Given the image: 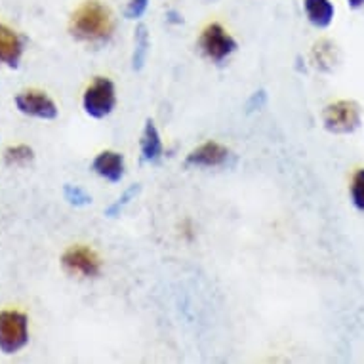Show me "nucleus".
I'll return each mask as SVG.
<instances>
[{
    "label": "nucleus",
    "instance_id": "1",
    "mask_svg": "<svg viewBox=\"0 0 364 364\" xmlns=\"http://www.w3.org/2000/svg\"><path fill=\"white\" fill-rule=\"evenodd\" d=\"M71 35L77 41L90 44H103L111 41L114 33V18L107 6L97 0H88L73 12Z\"/></svg>",
    "mask_w": 364,
    "mask_h": 364
},
{
    "label": "nucleus",
    "instance_id": "2",
    "mask_svg": "<svg viewBox=\"0 0 364 364\" xmlns=\"http://www.w3.org/2000/svg\"><path fill=\"white\" fill-rule=\"evenodd\" d=\"M82 107L92 119L102 120L117 107V88L107 77H96L82 96Z\"/></svg>",
    "mask_w": 364,
    "mask_h": 364
},
{
    "label": "nucleus",
    "instance_id": "3",
    "mask_svg": "<svg viewBox=\"0 0 364 364\" xmlns=\"http://www.w3.org/2000/svg\"><path fill=\"white\" fill-rule=\"evenodd\" d=\"M29 341V318L19 311L0 313V351L14 355L21 351Z\"/></svg>",
    "mask_w": 364,
    "mask_h": 364
},
{
    "label": "nucleus",
    "instance_id": "4",
    "mask_svg": "<svg viewBox=\"0 0 364 364\" xmlns=\"http://www.w3.org/2000/svg\"><path fill=\"white\" fill-rule=\"evenodd\" d=\"M198 48L204 54V58H208L210 61H215V63H221L237 52L239 44L233 36L227 33L223 25L210 23L204 27L203 35L198 38Z\"/></svg>",
    "mask_w": 364,
    "mask_h": 364
},
{
    "label": "nucleus",
    "instance_id": "5",
    "mask_svg": "<svg viewBox=\"0 0 364 364\" xmlns=\"http://www.w3.org/2000/svg\"><path fill=\"white\" fill-rule=\"evenodd\" d=\"M323 124L332 134H353L360 126V107L349 100L330 103L323 111Z\"/></svg>",
    "mask_w": 364,
    "mask_h": 364
},
{
    "label": "nucleus",
    "instance_id": "6",
    "mask_svg": "<svg viewBox=\"0 0 364 364\" xmlns=\"http://www.w3.org/2000/svg\"><path fill=\"white\" fill-rule=\"evenodd\" d=\"M61 265L67 273L96 279L102 273V259L96 252L86 246H73L61 257Z\"/></svg>",
    "mask_w": 364,
    "mask_h": 364
},
{
    "label": "nucleus",
    "instance_id": "7",
    "mask_svg": "<svg viewBox=\"0 0 364 364\" xmlns=\"http://www.w3.org/2000/svg\"><path fill=\"white\" fill-rule=\"evenodd\" d=\"M16 107L23 114L35 117L41 120L58 119V105L52 97L38 90H25L16 97Z\"/></svg>",
    "mask_w": 364,
    "mask_h": 364
},
{
    "label": "nucleus",
    "instance_id": "8",
    "mask_svg": "<svg viewBox=\"0 0 364 364\" xmlns=\"http://www.w3.org/2000/svg\"><path fill=\"white\" fill-rule=\"evenodd\" d=\"M227 159H229V149L225 145L218 144V141H206L187 155L186 164L197 168H218L223 166Z\"/></svg>",
    "mask_w": 364,
    "mask_h": 364
},
{
    "label": "nucleus",
    "instance_id": "9",
    "mask_svg": "<svg viewBox=\"0 0 364 364\" xmlns=\"http://www.w3.org/2000/svg\"><path fill=\"white\" fill-rule=\"evenodd\" d=\"M23 38L16 31L10 29L8 25L0 23V65L16 69L23 58Z\"/></svg>",
    "mask_w": 364,
    "mask_h": 364
},
{
    "label": "nucleus",
    "instance_id": "10",
    "mask_svg": "<svg viewBox=\"0 0 364 364\" xmlns=\"http://www.w3.org/2000/svg\"><path fill=\"white\" fill-rule=\"evenodd\" d=\"M92 170L100 178L107 179L111 183H119L124 178V156L117 151H102L92 162Z\"/></svg>",
    "mask_w": 364,
    "mask_h": 364
},
{
    "label": "nucleus",
    "instance_id": "11",
    "mask_svg": "<svg viewBox=\"0 0 364 364\" xmlns=\"http://www.w3.org/2000/svg\"><path fill=\"white\" fill-rule=\"evenodd\" d=\"M305 16L316 29H326L332 25L336 16V6L332 0H304Z\"/></svg>",
    "mask_w": 364,
    "mask_h": 364
},
{
    "label": "nucleus",
    "instance_id": "12",
    "mask_svg": "<svg viewBox=\"0 0 364 364\" xmlns=\"http://www.w3.org/2000/svg\"><path fill=\"white\" fill-rule=\"evenodd\" d=\"M164 147H162L161 134L156 130V126L153 120H147L144 128V136H141V159L144 162H159L161 161Z\"/></svg>",
    "mask_w": 364,
    "mask_h": 364
},
{
    "label": "nucleus",
    "instance_id": "13",
    "mask_svg": "<svg viewBox=\"0 0 364 364\" xmlns=\"http://www.w3.org/2000/svg\"><path fill=\"white\" fill-rule=\"evenodd\" d=\"M134 41H136V48H134V58H132V63H134V69L136 71H141L147 61V54H149V33H147V27L144 23H139L136 27V35H134Z\"/></svg>",
    "mask_w": 364,
    "mask_h": 364
},
{
    "label": "nucleus",
    "instance_id": "14",
    "mask_svg": "<svg viewBox=\"0 0 364 364\" xmlns=\"http://www.w3.org/2000/svg\"><path fill=\"white\" fill-rule=\"evenodd\" d=\"M316 65L321 67L323 71H332V67L336 63V46L330 41H321L315 44L313 50Z\"/></svg>",
    "mask_w": 364,
    "mask_h": 364
},
{
    "label": "nucleus",
    "instance_id": "15",
    "mask_svg": "<svg viewBox=\"0 0 364 364\" xmlns=\"http://www.w3.org/2000/svg\"><path fill=\"white\" fill-rule=\"evenodd\" d=\"M33 156H35V153L29 145H14V147H8L4 159L10 166H25L27 162L33 161Z\"/></svg>",
    "mask_w": 364,
    "mask_h": 364
},
{
    "label": "nucleus",
    "instance_id": "16",
    "mask_svg": "<svg viewBox=\"0 0 364 364\" xmlns=\"http://www.w3.org/2000/svg\"><path fill=\"white\" fill-rule=\"evenodd\" d=\"M63 197L73 206H88L92 204V195L84 191L82 187L78 186H65L63 187Z\"/></svg>",
    "mask_w": 364,
    "mask_h": 364
},
{
    "label": "nucleus",
    "instance_id": "17",
    "mask_svg": "<svg viewBox=\"0 0 364 364\" xmlns=\"http://www.w3.org/2000/svg\"><path fill=\"white\" fill-rule=\"evenodd\" d=\"M138 191H139L138 183L128 187V189L124 191V195H122L120 198H117V203H113L107 210H105V215H109V218H117V215H120V212H122V210L132 203V198L138 195Z\"/></svg>",
    "mask_w": 364,
    "mask_h": 364
},
{
    "label": "nucleus",
    "instance_id": "18",
    "mask_svg": "<svg viewBox=\"0 0 364 364\" xmlns=\"http://www.w3.org/2000/svg\"><path fill=\"white\" fill-rule=\"evenodd\" d=\"M351 200L355 208L364 212V168L353 176L351 181Z\"/></svg>",
    "mask_w": 364,
    "mask_h": 364
},
{
    "label": "nucleus",
    "instance_id": "19",
    "mask_svg": "<svg viewBox=\"0 0 364 364\" xmlns=\"http://www.w3.org/2000/svg\"><path fill=\"white\" fill-rule=\"evenodd\" d=\"M149 8V0H130L124 10V16L128 19H139L144 18L145 12Z\"/></svg>",
    "mask_w": 364,
    "mask_h": 364
},
{
    "label": "nucleus",
    "instance_id": "20",
    "mask_svg": "<svg viewBox=\"0 0 364 364\" xmlns=\"http://www.w3.org/2000/svg\"><path fill=\"white\" fill-rule=\"evenodd\" d=\"M347 4H349V8H353V10H358V8L364 6V0H346Z\"/></svg>",
    "mask_w": 364,
    "mask_h": 364
}]
</instances>
